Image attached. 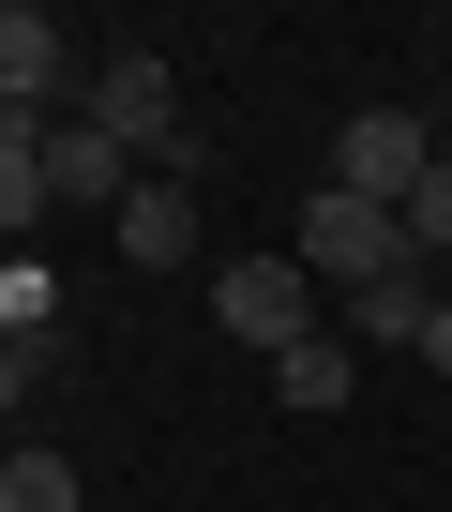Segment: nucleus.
Here are the masks:
<instances>
[{
  "instance_id": "f8f14e48",
  "label": "nucleus",
  "mask_w": 452,
  "mask_h": 512,
  "mask_svg": "<svg viewBox=\"0 0 452 512\" xmlns=\"http://www.w3.org/2000/svg\"><path fill=\"white\" fill-rule=\"evenodd\" d=\"M46 317H61V287H46V256H16V272H0V332H16V347H46Z\"/></svg>"
},
{
  "instance_id": "9b49d317",
  "label": "nucleus",
  "mask_w": 452,
  "mask_h": 512,
  "mask_svg": "<svg viewBox=\"0 0 452 512\" xmlns=\"http://www.w3.org/2000/svg\"><path fill=\"white\" fill-rule=\"evenodd\" d=\"M46 211H61V196H46V136H31V121H0V226L31 241Z\"/></svg>"
},
{
  "instance_id": "7ed1b4c3",
  "label": "nucleus",
  "mask_w": 452,
  "mask_h": 512,
  "mask_svg": "<svg viewBox=\"0 0 452 512\" xmlns=\"http://www.w3.org/2000/svg\"><path fill=\"white\" fill-rule=\"evenodd\" d=\"M76 121H106L136 166H166L196 121H181V76H166V46H121V61H91V91H76Z\"/></svg>"
},
{
  "instance_id": "0eeeda50",
  "label": "nucleus",
  "mask_w": 452,
  "mask_h": 512,
  "mask_svg": "<svg viewBox=\"0 0 452 512\" xmlns=\"http://www.w3.org/2000/svg\"><path fill=\"white\" fill-rule=\"evenodd\" d=\"M46 196H61V211H106V226H121V196H136V151H121L106 121H46Z\"/></svg>"
},
{
  "instance_id": "20e7f679",
  "label": "nucleus",
  "mask_w": 452,
  "mask_h": 512,
  "mask_svg": "<svg viewBox=\"0 0 452 512\" xmlns=\"http://www.w3.org/2000/svg\"><path fill=\"white\" fill-rule=\"evenodd\" d=\"M317 181H347V196L407 211V196L437 181V121H422V106H362V121L332 136V166H317Z\"/></svg>"
},
{
  "instance_id": "9d476101",
  "label": "nucleus",
  "mask_w": 452,
  "mask_h": 512,
  "mask_svg": "<svg viewBox=\"0 0 452 512\" xmlns=\"http://www.w3.org/2000/svg\"><path fill=\"white\" fill-rule=\"evenodd\" d=\"M0 512H91V482H76V452H46V437H16V467H0Z\"/></svg>"
},
{
  "instance_id": "6e6552de",
  "label": "nucleus",
  "mask_w": 452,
  "mask_h": 512,
  "mask_svg": "<svg viewBox=\"0 0 452 512\" xmlns=\"http://www.w3.org/2000/svg\"><path fill=\"white\" fill-rule=\"evenodd\" d=\"M121 256H136V272H181V256H196V181H136L121 196Z\"/></svg>"
},
{
  "instance_id": "39448f33",
  "label": "nucleus",
  "mask_w": 452,
  "mask_h": 512,
  "mask_svg": "<svg viewBox=\"0 0 452 512\" xmlns=\"http://www.w3.org/2000/svg\"><path fill=\"white\" fill-rule=\"evenodd\" d=\"M61 91H91V76H76V31L46 16V0H16V16H0V121L46 136V121H76Z\"/></svg>"
},
{
  "instance_id": "4468645a",
  "label": "nucleus",
  "mask_w": 452,
  "mask_h": 512,
  "mask_svg": "<svg viewBox=\"0 0 452 512\" xmlns=\"http://www.w3.org/2000/svg\"><path fill=\"white\" fill-rule=\"evenodd\" d=\"M422 362H437V377H452V302H437V332H422Z\"/></svg>"
},
{
  "instance_id": "f257e3e1",
  "label": "nucleus",
  "mask_w": 452,
  "mask_h": 512,
  "mask_svg": "<svg viewBox=\"0 0 452 512\" xmlns=\"http://www.w3.org/2000/svg\"><path fill=\"white\" fill-rule=\"evenodd\" d=\"M317 302H332V287L302 272V256H226V272H211V332H226V347H272V362L317 347Z\"/></svg>"
},
{
  "instance_id": "f03ea898",
  "label": "nucleus",
  "mask_w": 452,
  "mask_h": 512,
  "mask_svg": "<svg viewBox=\"0 0 452 512\" xmlns=\"http://www.w3.org/2000/svg\"><path fill=\"white\" fill-rule=\"evenodd\" d=\"M287 256H302V272H317V287L347 302V287H377V272H407V211H377V196H347V181H317V196H302V241H287Z\"/></svg>"
},
{
  "instance_id": "1a4fd4ad",
  "label": "nucleus",
  "mask_w": 452,
  "mask_h": 512,
  "mask_svg": "<svg viewBox=\"0 0 452 512\" xmlns=\"http://www.w3.org/2000/svg\"><path fill=\"white\" fill-rule=\"evenodd\" d=\"M272 392L317 422V407H347V392H362V347H347V332H317V347H287V362H272Z\"/></svg>"
},
{
  "instance_id": "ddd939ff",
  "label": "nucleus",
  "mask_w": 452,
  "mask_h": 512,
  "mask_svg": "<svg viewBox=\"0 0 452 512\" xmlns=\"http://www.w3.org/2000/svg\"><path fill=\"white\" fill-rule=\"evenodd\" d=\"M407 256H437V272H452V166H437V181L407 196Z\"/></svg>"
},
{
  "instance_id": "423d86ee",
  "label": "nucleus",
  "mask_w": 452,
  "mask_h": 512,
  "mask_svg": "<svg viewBox=\"0 0 452 512\" xmlns=\"http://www.w3.org/2000/svg\"><path fill=\"white\" fill-rule=\"evenodd\" d=\"M437 302H452V272H437V256H407V272H377V287H347L332 317H347V347H407V362H422V332H437Z\"/></svg>"
}]
</instances>
